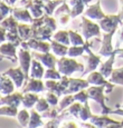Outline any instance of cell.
<instances>
[{
  "mask_svg": "<svg viewBox=\"0 0 123 128\" xmlns=\"http://www.w3.org/2000/svg\"><path fill=\"white\" fill-rule=\"evenodd\" d=\"M92 117V112H91V109H90V106H88V102H86L84 106H83L82 110L80 112V119L81 120H88L90 118Z\"/></svg>",
  "mask_w": 123,
  "mask_h": 128,
  "instance_id": "obj_40",
  "label": "cell"
},
{
  "mask_svg": "<svg viewBox=\"0 0 123 128\" xmlns=\"http://www.w3.org/2000/svg\"><path fill=\"white\" fill-rule=\"evenodd\" d=\"M84 47H85V52H87V56L85 57V60L87 61V68H86L85 71H83V74L85 75V74H90L96 69L97 66L101 64V57L93 54V51L91 50V48H92L91 42L88 40L85 41Z\"/></svg>",
  "mask_w": 123,
  "mask_h": 128,
  "instance_id": "obj_4",
  "label": "cell"
},
{
  "mask_svg": "<svg viewBox=\"0 0 123 128\" xmlns=\"http://www.w3.org/2000/svg\"><path fill=\"white\" fill-rule=\"evenodd\" d=\"M12 16L18 21H23V22H30L31 24L34 21L33 14L29 11V9H27V8H24V9L15 8L14 11H12Z\"/></svg>",
  "mask_w": 123,
  "mask_h": 128,
  "instance_id": "obj_17",
  "label": "cell"
},
{
  "mask_svg": "<svg viewBox=\"0 0 123 128\" xmlns=\"http://www.w3.org/2000/svg\"><path fill=\"white\" fill-rule=\"evenodd\" d=\"M121 26H122V29H121V34H120V41L116 44V48H119L120 45L123 44V22L121 24Z\"/></svg>",
  "mask_w": 123,
  "mask_h": 128,
  "instance_id": "obj_49",
  "label": "cell"
},
{
  "mask_svg": "<svg viewBox=\"0 0 123 128\" xmlns=\"http://www.w3.org/2000/svg\"><path fill=\"white\" fill-rule=\"evenodd\" d=\"M38 110L33 109L30 110V120H29L28 127L33 128V127H39V126H45L41 120V115L38 114Z\"/></svg>",
  "mask_w": 123,
  "mask_h": 128,
  "instance_id": "obj_27",
  "label": "cell"
},
{
  "mask_svg": "<svg viewBox=\"0 0 123 128\" xmlns=\"http://www.w3.org/2000/svg\"><path fill=\"white\" fill-rule=\"evenodd\" d=\"M44 24L45 26L49 27V28L51 29L53 31L56 30V28H57V24H56V20L55 18H53L51 16H48V14H44Z\"/></svg>",
  "mask_w": 123,
  "mask_h": 128,
  "instance_id": "obj_42",
  "label": "cell"
},
{
  "mask_svg": "<svg viewBox=\"0 0 123 128\" xmlns=\"http://www.w3.org/2000/svg\"><path fill=\"white\" fill-rule=\"evenodd\" d=\"M45 86L48 92H55L58 97H60L63 95V92H62V88H60V82H57L55 79H47L45 82Z\"/></svg>",
  "mask_w": 123,
  "mask_h": 128,
  "instance_id": "obj_28",
  "label": "cell"
},
{
  "mask_svg": "<svg viewBox=\"0 0 123 128\" xmlns=\"http://www.w3.org/2000/svg\"><path fill=\"white\" fill-rule=\"evenodd\" d=\"M58 71L64 76H71L73 72L76 71H84V66L82 64H78L76 60L73 58H67V57H62L58 59Z\"/></svg>",
  "mask_w": 123,
  "mask_h": 128,
  "instance_id": "obj_2",
  "label": "cell"
},
{
  "mask_svg": "<svg viewBox=\"0 0 123 128\" xmlns=\"http://www.w3.org/2000/svg\"><path fill=\"white\" fill-rule=\"evenodd\" d=\"M110 82L113 84H117V85L123 86V68L113 69L112 75L110 76Z\"/></svg>",
  "mask_w": 123,
  "mask_h": 128,
  "instance_id": "obj_32",
  "label": "cell"
},
{
  "mask_svg": "<svg viewBox=\"0 0 123 128\" xmlns=\"http://www.w3.org/2000/svg\"><path fill=\"white\" fill-rule=\"evenodd\" d=\"M23 98H24L23 92H12L1 97L0 102H1V105H9V106H14V107H18L23 102Z\"/></svg>",
  "mask_w": 123,
  "mask_h": 128,
  "instance_id": "obj_15",
  "label": "cell"
},
{
  "mask_svg": "<svg viewBox=\"0 0 123 128\" xmlns=\"http://www.w3.org/2000/svg\"><path fill=\"white\" fill-rule=\"evenodd\" d=\"M66 126H70V127H76V124H74V122H70V124H67Z\"/></svg>",
  "mask_w": 123,
  "mask_h": 128,
  "instance_id": "obj_53",
  "label": "cell"
},
{
  "mask_svg": "<svg viewBox=\"0 0 123 128\" xmlns=\"http://www.w3.org/2000/svg\"><path fill=\"white\" fill-rule=\"evenodd\" d=\"M92 0H71L70 4L72 6V18H76L77 16H80L84 10V7Z\"/></svg>",
  "mask_w": 123,
  "mask_h": 128,
  "instance_id": "obj_21",
  "label": "cell"
},
{
  "mask_svg": "<svg viewBox=\"0 0 123 128\" xmlns=\"http://www.w3.org/2000/svg\"><path fill=\"white\" fill-rule=\"evenodd\" d=\"M122 107H123V105H122Z\"/></svg>",
  "mask_w": 123,
  "mask_h": 128,
  "instance_id": "obj_57",
  "label": "cell"
},
{
  "mask_svg": "<svg viewBox=\"0 0 123 128\" xmlns=\"http://www.w3.org/2000/svg\"><path fill=\"white\" fill-rule=\"evenodd\" d=\"M90 82L84 79H78V78H70V84H68L67 89L65 90L64 95H71L73 92H80L82 89L88 88Z\"/></svg>",
  "mask_w": 123,
  "mask_h": 128,
  "instance_id": "obj_10",
  "label": "cell"
},
{
  "mask_svg": "<svg viewBox=\"0 0 123 128\" xmlns=\"http://www.w3.org/2000/svg\"><path fill=\"white\" fill-rule=\"evenodd\" d=\"M17 45H15L14 42L9 41L8 44H2L1 45V56L4 58H8L11 61H17L16 57V51H17Z\"/></svg>",
  "mask_w": 123,
  "mask_h": 128,
  "instance_id": "obj_16",
  "label": "cell"
},
{
  "mask_svg": "<svg viewBox=\"0 0 123 128\" xmlns=\"http://www.w3.org/2000/svg\"><path fill=\"white\" fill-rule=\"evenodd\" d=\"M38 100H39V97L36 92L35 94L25 92L24 98H23V105L25 106V108H31Z\"/></svg>",
  "mask_w": 123,
  "mask_h": 128,
  "instance_id": "obj_29",
  "label": "cell"
},
{
  "mask_svg": "<svg viewBox=\"0 0 123 128\" xmlns=\"http://www.w3.org/2000/svg\"><path fill=\"white\" fill-rule=\"evenodd\" d=\"M59 120L60 119H58V118H54V119H51L48 124H46L45 126L46 127H57L58 125H59Z\"/></svg>",
  "mask_w": 123,
  "mask_h": 128,
  "instance_id": "obj_47",
  "label": "cell"
},
{
  "mask_svg": "<svg viewBox=\"0 0 123 128\" xmlns=\"http://www.w3.org/2000/svg\"><path fill=\"white\" fill-rule=\"evenodd\" d=\"M115 31H116V29L110 31V32H105V35L103 36L102 46H101V49L98 50V55L103 56V57H110L114 52L115 49H113L112 46V37L115 34Z\"/></svg>",
  "mask_w": 123,
  "mask_h": 128,
  "instance_id": "obj_7",
  "label": "cell"
},
{
  "mask_svg": "<svg viewBox=\"0 0 123 128\" xmlns=\"http://www.w3.org/2000/svg\"><path fill=\"white\" fill-rule=\"evenodd\" d=\"M85 52V47L83 46H72L71 48H68V52L67 55L70 57H77V56H81Z\"/></svg>",
  "mask_w": 123,
  "mask_h": 128,
  "instance_id": "obj_38",
  "label": "cell"
},
{
  "mask_svg": "<svg viewBox=\"0 0 123 128\" xmlns=\"http://www.w3.org/2000/svg\"><path fill=\"white\" fill-rule=\"evenodd\" d=\"M46 99H47V102H49L50 106H57L58 102H58V96L53 92H47V95H46Z\"/></svg>",
  "mask_w": 123,
  "mask_h": 128,
  "instance_id": "obj_45",
  "label": "cell"
},
{
  "mask_svg": "<svg viewBox=\"0 0 123 128\" xmlns=\"http://www.w3.org/2000/svg\"><path fill=\"white\" fill-rule=\"evenodd\" d=\"M116 49L114 50V52L109 57L105 62L102 64V66L100 67V72L104 76L105 78H109L111 75H112V71H113V64H114V60H115V56H116Z\"/></svg>",
  "mask_w": 123,
  "mask_h": 128,
  "instance_id": "obj_18",
  "label": "cell"
},
{
  "mask_svg": "<svg viewBox=\"0 0 123 128\" xmlns=\"http://www.w3.org/2000/svg\"><path fill=\"white\" fill-rule=\"evenodd\" d=\"M68 34H70V39H71V44L73 46H83L85 44V41L83 40L82 36L78 35L76 31L73 30H68Z\"/></svg>",
  "mask_w": 123,
  "mask_h": 128,
  "instance_id": "obj_35",
  "label": "cell"
},
{
  "mask_svg": "<svg viewBox=\"0 0 123 128\" xmlns=\"http://www.w3.org/2000/svg\"><path fill=\"white\" fill-rule=\"evenodd\" d=\"M44 1H46V0H44Z\"/></svg>",
  "mask_w": 123,
  "mask_h": 128,
  "instance_id": "obj_56",
  "label": "cell"
},
{
  "mask_svg": "<svg viewBox=\"0 0 123 128\" xmlns=\"http://www.w3.org/2000/svg\"><path fill=\"white\" fill-rule=\"evenodd\" d=\"M82 102H73L72 105L70 106V108H68V114L70 115H73L74 117H76V118H78L80 117V112H81V110H82Z\"/></svg>",
  "mask_w": 123,
  "mask_h": 128,
  "instance_id": "obj_39",
  "label": "cell"
},
{
  "mask_svg": "<svg viewBox=\"0 0 123 128\" xmlns=\"http://www.w3.org/2000/svg\"><path fill=\"white\" fill-rule=\"evenodd\" d=\"M21 47H24L25 49L31 48L34 50H37L39 52H49V50L51 49V44L45 42L44 40H38V39L30 38L29 40H27V42H21Z\"/></svg>",
  "mask_w": 123,
  "mask_h": 128,
  "instance_id": "obj_8",
  "label": "cell"
},
{
  "mask_svg": "<svg viewBox=\"0 0 123 128\" xmlns=\"http://www.w3.org/2000/svg\"><path fill=\"white\" fill-rule=\"evenodd\" d=\"M45 75L43 66L40 65L39 60H37L36 58H34L31 60V72H30V78H37V79H41Z\"/></svg>",
  "mask_w": 123,
  "mask_h": 128,
  "instance_id": "obj_23",
  "label": "cell"
},
{
  "mask_svg": "<svg viewBox=\"0 0 123 128\" xmlns=\"http://www.w3.org/2000/svg\"><path fill=\"white\" fill-rule=\"evenodd\" d=\"M0 40H1V42L7 40V30L5 28H2V27H1V39Z\"/></svg>",
  "mask_w": 123,
  "mask_h": 128,
  "instance_id": "obj_48",
  "label": "cell"
},
{
  "mask_svg": "<svg viewBox=\"0 0 123 128\" xmlns=\"http://www.w3.org/2000/svg\"><path fill=\"white\" fill-rule=\"evenodd\" d=\"M84 14L86 17H88V18L95 19V20H101V19H103L105 17V14L101 10L100 2L93 4V6H91V7H88V8L86 9V11L84 12Z\"/></svg>",
  "mask_w": 123,
  "mask_h": 128,
  "instance_id": "obj_20",
  "label": "cell"
},
{
  "mask_svg": "<svg viewBox=\"0 0 123 128\" xmlns=\"http://www.w3.org/2000/svg\"><path fill=\"white\" fill-rule=\"evenodd\" d=\"M4 1H6V2H9V0H4Z\"/></svg>",
  "mask_w": 123,
  "mask_h": 128,
  "instance_id": "obj_55",
  "label": "cell"
},
{
  "mask_svg": "<svg viewBox=\"0 0 123 128\" xmlns=\"http://www.w3.org/2000/svg\"><path fill=\"white\" fill-rule=\"evenodd\" d=\"M30 54H29L28 50L26 49H19V65H20L21 69L25 72V76H26V82L29 80V75H28V70H29V67L31 65V57H30Z\"/></svg>",
  "mask_w": 123,
  "mask_h": 128,
  "instance_id": "obj_9",
  "label": "cell"
},
{
  "mask_svg": "<svg viewBox=\"0 0 123 128\" xmlns=\"http://www.w3.org/2000/svg\"><path fill=\"white\" fill-rule=\"evenodd\" d=\"M122 24V18L120 17V14L115 16V14H112V16H105L103 19L100 20V26L101 29L105 32H110V31L116 29L117 24Z\"/></svg>",
  "mask_w": 123,
  "mask_h": 128,
  "instance_id": "obj_6",
  "label": "cell"
},
{
  "mask_svg": "<svg viewBox=\"0 0 123 128\" xmlns=\"http://www.w3.org/2000/svg\"><path fill=\"white\" fill-rule=\"evenodd\" d=\"M64 2H65V0H46L45 4H44V11L46 14L51 16L55 11V9Z\"/></svg>",
  "mask_w": 123,
  "mask_h": 128,
  "instance_id": "obj_26",
  "label": "cell"
},
{
  "mask_svg": "<svg viewBox=\"0 0 123 128\" xmlns=\"http://www.w3.org/2000/svg\"><path fill=\"white\" fill-rule=\"evenodd\" d=\"M11 11H14V9L10 6H8L6 1H2L1 2V20L6 19V16Z\"/></svg>",
  "mask_w": 123,
  "mask_h": 128,
  "instance_id": "obj_46",
  "label": "cell"
},
{
  "mask_svg": "<svg viewBox=\"0 0 123 128\" xmlns=\"http://www.w3.org/2000/svg\"><path fill=\"white\" fill-rule=\"evenodd\" d=\"M21 6L29 9L34 18H39L44 16V0H24L20 2Z\"/></svg>",
  "mask_w": 123,
  "mask_h": 128,
  "instance_id": "obj_5",
  "label": "cell"
},
{
  "mask_svg": "<svg viewBox=\"0 0 123 128\" xmlns=\"http://www.w3.org/2000/svg\"><path fill=\"white\" fill-rule=\"evenodd\" d=\"M86 80L90 84L95 85V86H101V85H106V84H109V82L105 80V77L100 71H92V72H90V75L87 76Z\"/></svg>",
  "mask_w": 123,
  "mask_h": 128,
  "instance_id": "obj_24",
  "label": "cell"
},
{
  "mask_svg": "<svg viewBox=\"0 0 123 128\" xmlns=\"http://www.w3.org/2000/svg\"><path fill=\"white\" fill-rule=\"evenodd\" d=\"M116 54L120 58H123V48H116Z\"/></svg>",
  "mask_w": 123,
  "mask_h": 128,
  "instance_id": "obj_51",
  "label": "cell"
},
{
  "mask_svg": "<svg viewBox=\"0 0 123 128\" xmlns=\"http://www.w3.org/2000/svg\"><path fill=\"white\" fill-rule=\"evenodd\" d=\"M109 85V84H106ZM106 85H101V86H93V87H88L87 88V92H88V97L90 99H93L100 104L101 108H102V115H109L111 112V108L106 107L105 105V98L104 96V89L106 88Z\"/></svg>",
  "mask_w": 123,
  "mask_h": 128,
  "instance_id": "obj_1",
  "label": "cell"
},
{
  "mask_svg": "<svg viewBox=\"0 0 123 128\" xmlns=\"http://www.w3.org/2000/svg\"><path fill=\"white\" fill-rule=\"evenodd\" d=\"M17 0H9V2L8 4H15V2H16Z\"/></svg>",
  "mask_w": 123,
  "mask_h": 128,
  "instance_id": "obj_54",
  "label": "cell"
},
{
  "mask_svg": "<svg viewBox=\"0 0 123 128\" xmlns=\"http://www.w3.org/2000/svg\"><path fill=\"white\" fill-rule=\"evenodd\" d=\"M74 102H75L74 95H72V94H71V95H65L63 99L58 102V107H57L58 110H59V112H63V109H65L67 106H71Z\"/></svg>",
  "mask_w": 123,
  "mask_h": 128,
  "instance_id": "obj_33",
  "label": "cell"
},
{
  "mask_svg": "<svg viewBox=\"0 0 123 128\" xmlns=\"http://www.w3.org/2000/svg\"><path fill=\"white\" fill-rule=\"evenodd\" d=\"M53 39L58 42H62L64 45L68 46L71 44V39H70V34L68 31H65V30H59L53 36Z\"/></svg>",
  "mask_w": 123,
  "mask_h": 128,
  "instance_id": "obj_30",
  "label": "cell"
},
{
  "mask_svg": "<svg viewBox=\"0 0 123 128\" xmlns=\"http://www.w3.org/2000/svg\"><path fill=\"white\" fill-rule=\"evenodd\" d=\"M0 114L2 116H11V117H15L18 115V110H17V107H14V106H5L2 105L1 109H0Z\"/></svg>",
  "mask_w": 123,
  "mask_h": 128,
  "instance_id": "obj_36",
  "label": "cell"
},
{
  "mask_svg": "<svg viewBox=\"0 0 123 128\" xmlns=\"http://www.w3.org/2000/svg\"><path fill=\"white\" fill-rule=\"evenodd\" d=\"M90 122H92L94 126H97V127H106V126H110V125H115V126H123V122H115V120H113V119H111V118H109L106 115H103L102 117L92 115V117L90 118Z\"/></svg>",
  "mask_w": 123,
  "mask_h": 128,
  "instance_id": "obj_14",
  "label": "cell"
},
{
  "mask_svg": "<svg viewBox=\"0 0 123 128\" xmlns=\"http://www.w3.org/2000/svg\"><path fill=\"white\" fill-rule=\"evenodd\" d=\"M50 44H51V50H53V52L55 54L56 56L64 57V56L67 55L68 47L66 45H64V44H62V42H58V41L54 40V39L50 40Z\"/></svg>",
  "mask_w": 123,
  "mask_h": 128,
  "instance_id": "obj_25",
  "label": "cell"
},
{
  "mask_svg": "<svg viewBox=\"0 0 123 128\" xmlns=\"http://www.w3.org/2000/svg\"><path fill=\"white\" fill-rule=\"evenodd\" d=\"M19 36L21 37L23 40H29L33 37V31H31V27H28L25 24H19L18 26Z\"/></svg>",
  "mask_w": 123,
  "mask_h": 128,
  "instance_id": "obj_31",
  "label": "cell"
},
{
  "mask_svg": "<svg viewBox=\"0 0 123 128\" xmlns=\"http://www.w3.org/2000/svg\"><path fill=\"white\" fill-rule=\"evenodd\" d=\"M120 1L122 2V10H121V12H120L119 14H120V17H121V18L123 19V0H120Z\"/></svg>",
  "mask_w": 123,
  "mask_h": 128,
  "instance_id": "obj_52",
  "label": "cell"
},
{
  "mask_svg": "<svg viewBox=\"0 0 123 128\" xmlns=\"http://www.w3.org/2000/svg\"><path fill=\"white\" fill-rule=\"evenodd\" d=\"M14 80L11 78H8V76L2 75L1 76V94L4 96L12 94L15 90V86L14 85Z\"/></svg>",
  "mask_w": 123,
  "mask_h": 128,
  "instance_id": "obj_22",
  "label": "cell"
},
{
  "mask_svg": "<svg viewBox=\"0 0 123 128\" xmlns=\"http://www.w3.org/2000/svg\"><path fill=\"white\" fill-rule=\"evenodd\" d=\"M74 98H75L76 102H82V104H85V102L90 99L87 90L85 92V90H83V89L80 90L77 94H75V95H74Z\"/></svg>",
  "mask_w": 123,
  "mask_h": 128,
  "instance_id": "obj_43",
  "label": "cell"
},
{
  "mask_svg": "<svg viewBox=\"0 0 123 128\" xmlns=\"http://www.w3.org/2000/svg\"><path fill=\"white\" fill-rule=\"evenodd\" d=\"M59 112L58 108H53V109H47L46 112H43L41 117H46L49 119H54V118H57V115Z\"/></svg>",
  "mask_w": 123,
  "mask_h": 128,
  "instance_id": "obj_44",
  "label": "cell"
},
{
  "mask_svg": "<svg viewBox=\"0 0 123 128\" xmlns=\"http://www.w3.org/2000/svg\"><path fill=\"white\" fill-rule=\"evenodd\" d=\"M31 56H34V58H36L37 60H39L47 68H55V65L58 62L57 58L49 52H39L38 51V52L31 54Z\"/></svg>",
  "mask_w": 123,
  "mask_h": 128,
  "instance_id": "obj_12",
  "label": "cell"
},
{
  "mask_svg": "<svg viewBox=\"0 0 123 128\" xmlns=\"http://www.w3.org/2000/svg\"><path fill=\"white\" fill-rule=\"evenodd\" d=\"M45 79H55V80H60L62 79V74L58 70H55V68H48L46 70L45 75H44Z\"/></svg>",
  "mask_w": 123,
  "mask_h": 128,
  "instance_id": "obj_37",
  "label": "cell"
},
{
  "mask_svg": "<svg viewBox=\"0 0 123 128\" xmlns=\"http://www.w3.org/2000/svg\"><path fill=\"white\" fill-rule=\"evenodd\" d=\"M110 114H113V115H121L123 116V109H116V110H111Z\"/></svg>",
  "mask_w": 123,
  "mask_h": 128,
  "instance_id": "obj_50",
  "label": "cell"
},
{
  "mask_svg": "<svg viewBox=\"0 0 123 128\" xmlns=\"http://www.w3.org/2000/svg\"><path fill=\"white\" fill-rule=\"evenodd\" d=\"M36 110H38L39 112H46L47 109H49V102H47L46 98H39V100L36 102Z\"/></svg>",
  "mask_w": 123,
  "mask_h": 128,
  "instance_id": "obj_41",
  "label": "cell"
},
{
  "mask_svg": "<svg viewBox=\"0 0 123 128\" xmlns=\"http://www.w3.org/2000/svg\"><path fill=\"white\" fill-rule=\"evenodd\" d=\"M81 28H82L83 37L86 40H90L92 37H98L101 36V26L92 22L90 19L86 17H82V24H81Z\"/></svg>",
  "mask_w": 123,
  "mask_h": 128,
  "instance_id": "obj_3",
  "label": "cell"
},
{
  "mask_svg": "<svg viewBox=\"0 0 123 128\" xmlns=\"http://www.w3.org/2000/svg\"><path fill=\"white\" fill-rule=\"evenodd\" d=\"M46 90V86L45 84L41 82L40 79H37V78H29V80L27 82L26 87L23 88V94L25 92H41Z\"/></svg>",
  "mask_w": 123,
  "mask_h": 128,
  "instance_id": "obj_13",
  "label": "cell"
},
{
  "mask_svg": "<svg viewBox=\"0 0 123 128\" xmlns=\"http://www.w3.org/2000/svg\"><path fill=\"white\" fill-rule=\"evenodd\" d=\"M17 118H18L19 124H20L21 126L26 127V126H28L29 120H30V114L28 112V110L23 109V110H20V112H18V115H17Z\"/></svg>",
  "mask_w": 123,
  "mask_h": 128,
  "instance_id": "obj_34",
  "label": "cell"
},
{
  "mask_svg": "<svg viewBox=\"0 0 123 128\" xmlns=\"http://www.w3.org/2000/svg\"><path fill=\"white\" fill-rule=\"evenodd\" d=\"M2 75H6V76H8V77H10L11 79L14 80L17 88H20L21 86H23L24 80H26V76H25V72L23 71V69H21V67L8 69L7 71H5Z\"/></svg>",
  "mask_w": 123,
  "mask_h": 128,
  "instance_id": "obj_11",
  "label": "cell"
},
{
  "mask_svg": "<svg viewBox=\"0 0 123 128\" xmlns=\"http://www.w3.org/2000/svg\"><path fill=\"white\" fill-rule=\"evenodd\" d=\"M51 37H53V30H51L49 27L47 26H41L38 29L33 32V37L34 39H38V40H51Z\"/></svg>",
  "mask_w": 123,
  "mask_h": 128,
  "instance_id": "obj_19",
  "label": "cell"
}]
</instances>
